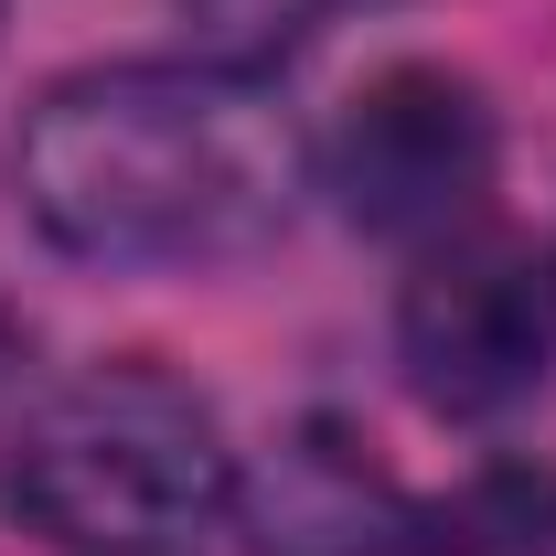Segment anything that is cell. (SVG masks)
I'll return each mask as SVG.
<instances>
[{"instance_id": "obj_2", "label": "cell", "mask_w": 556, "mask_h": 556, "mask_svg": "<svg viewBox=\"0 0 556 556\" xmlns=\"http://www.w3.org/2000/svg\"><path fill=\"white\" fill-rule=\"evenodd\" d=\"M236 439L161 364H97L22 417L0 503L54 556H204L236 525Z\"/></svg>"}, {"instance_id": "obj_4", "label": "cell", "mask_w": 556, "mask_h": 556, "mask_svg": "<svg viewBox=\"0 0 556 556\" xmlns=\"http://www.w3.org/2000/svg\"><path fill=\"white\" fill-rule=\"evenodd\" d=\"M492 161H503V129H492L482 86L450 65H386L353 86L343 129L321 150V182L332 204L386 236V247H439L460 225H482Z\"/></svg>"}, {"instance_id": "obj_5", "label": "cell", "mask_w": 556, "mask_h": 556, "mask_svg": "<svg viewBox=\"0 0 556 556\" xmlns=\"http://www.w3.org/2000/svg\"><path fill=\"white\" fill-rule=\"evenodd\" d=\"M236 514L257 525V556H386L396 525H407L396 482L364 460V439H343V428H300L257 492L236 482Z\"/></svg>"}, {"instance_id": "obj_6", "label": "cell", "mask_w": 556, "mask_h": 556, "mask_svg": "<svg viewBox=\"0 0 556 556\" xmlns=\"http://www.w3.org/2000/svg\"><path fill=\"white\" fill-rule=\"evenodd\" d=\"M386 556H556V471L535 460H482L460 492L407 503Z\"/></svg>"}, {"instance_id": "obj_3", "label": "cell", "mask_w": 556, "mask_h": 556, "mask_svg": "<svg viewBox=\"0 0 556 556\" xmlns=\"http://www.w3.org/2000/svg\"><path fill=\"white\" fill-rule=\"evenodd\" d=\"M396 364L428 417H503L556 375V247L535 225H460L396 289Z\"/></svg>"}, {"instance_id": "obj_1", "label": "cell", "mask_w": 556, "mask_h": 556, "mask_svg": "<svg viewBox=\"0 0 556 556\" xmlns=\"http://www.w3.org/2000/svg\"><path fill=\"white\" fill-rule=\"evenodd\" d=\"M311 150L247 65H86L11 129V193L86 268H236L289 236Z\"/></svg>"}, {"instance_id": "obj_7", "label": "cell", "mask_w": 556, "mask_h": 556, "mask_svg": "<svg viewBox=\"0 0 556 556\" xmlns=\"http://www.w3.org/2000/svg\"><path fill=\"white\" fill-rule=\"evenodd\" d=\"M353 0H182V22L214 43V65H278V54H300L321 22H343Z\"/></svg>"}]
</instances>
